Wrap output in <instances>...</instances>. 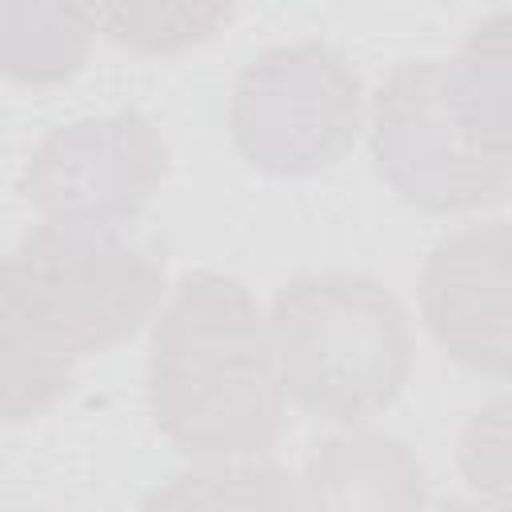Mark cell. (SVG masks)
<instances>
[{"label": "cell", "instance_id": "cell-3", "mask_svg": "<svg viewBox=\"0 0 512 512\" xmlns=\"http://www.w3.org/2000/svg\"><path fill=\"white\" fill-rule=\"evenodd\" d=\"M156 428L196 460L272 448L284 388L256 296L224 272H188L164 300L148 344Z\"/></svg>", "mask_w": 512, "mask_h": 512}, {"label": "cell", "instance_id": "cell-12", "mask_svg": "<svg viewBox=\"0 0 512 512\" xmlns=\"http://www.w3.org/2000/svg\"><path fill=\"white\" fill-rule=\"evenodd\" d=\"M504 396L492 400L460 436V468L472 484V496L508 504V424H504Z\"/></svg>", "mask_w": 512, "mask_h": 512}, {"label": "cell", "instance_id": "cell-8", "mask_svg": "<svg viewBox=\"0 0 512 512\" xmlns=\"http://www.w3.org/2000/svg\"><path fill=\"white\" fill-rule=\"evenodd\" d=\"M300 512H428L416 452L376 428H344L312 444L296 484Z\"/></svg>", "mask_w": 512, "mask_h": 512}, {"label": "cell", "instance_id": "cell-7", "mask_svg": "<svg viewBox=\"0 0 512 512\" xmlns=\"http://www.w3.org/2000/svg\"><path fill=\"white\" fill-rule=\"evenodd\" d=\"M420 312L436 344L472 372L508 376V224L484 220L444 236L420 272Z\"/></svg>", "mask_w": 512, "mask_h": 512}, {"label": "cell", "instance_id": "cell-13", "mask_svg": "<svg viewBox=\"0 0 512 512\" xmlns=\"http://www.w3.org/2000/svg\"><path fill=\"white\" fill-rule=\"evenodd\" d=\"M436 512H508V504H496V500H484V496H452Z\"/></svg>", "mask_w": 512, "mask_h": 512}, {"label": "cell", "instance_id": "cell-6", "mask_svg": "<svg viewBox=\"0 0 512 512\" xmlns=\"http://www.w3.org/2000/svg\"><path fill=\"white\" fill-rule=\"evenodd\" d=\"M168 172V144L144 112L80 116L52 128L28 156L20 192L44 224L116 228L140 216Z\"/></svg>", "mask_w": 512, "mask_h": 512}, {"label": "cell", "instance_id": "cell-4", "mask_svg": "<svg viewBox=\"0 0 512 512\" xmlns=\"http://www.w3.org/2000/svg\"><path fill=\"white\" fill-rule=\"evenodd\" d=\"M268 340L284 396L324 424L352 428L384 412L412 372L404 304L360 272L288 280L272 300Z\"/></svg>", "mask_w": 512, "mask_h": 512}, {"label": "cell", "instance_id": "cell-10", "mask_svg": "<svg viewBox=\"0 0 512 512\" xmlns=\"http://www.w3.org/2000/svg\"><path fill=\"white\" fill-rule=\"evenodd\" d=\"M92 36L88 4H0V72L20 84H60L80 72Z\"/></svg>", "mask_w": 512, "mask_h": 512}, {"label": "cell", "instance_id": "cell-1", "mask_svg": "<svg viewBox=\"0 0 512 512\" xmlns=\"http://www.w3.org/2000/svg\"><path fill=\"white\" fill-rule=\"evenodd\" d=\"M164 288V264L116 228H32L0 256V424L52 408L84 356L160 312Z\"/></svg>", "mask_w": 512, "mask_h": 512}, {"label": "cell", "instance_id": "cell-11", "mask_svg": "<svg viewBox=\"0 0 512 512\" xmlns=\"http://www.w3.org/2000/svg\"><path fill=\"white\" fill-rule=\"evenodd\" d=\"M228 16L232 8L224 4H88L92 28L136 52H180Z\"/></svg>", "mask_w": 512, "mask_h": 512}, {"label": "cell", "instance_id": "cell-5", "mask_svg": "<svg viewBox=\"0 0 512 512\" xmlns=\"http://www.w3.org/2000/svg\"><path fill=\"white\" fill-rule=\"evenodd\" d=\"M364 88L348 56L324 40L264 48L228 100L240 156L268 176H312L344 160L364 128Z\"/></svg>", "mask_w": 512, "mask_h": 512}, {"label": "cell", "instance_id": "cell-9", "mask_svg": "<svg viewBox=\"0 0 512 512\" xmlns=\"http://www.w3.org/2000/svg\"><path fill=\"white\" fill-rule=\"evenodd\" d=\"M136 512H300L292 476L260 456L196 460L156 484Z\"/></svg>", "mask_w": 512, "mask_h": 512}, {"label": "cell", "instance_id": "cell-2", "mask_svg": "<svg viewBox=\"0 0 512 512\" xmlns=\"http://www.w3.org/2000/svg\"><path fill=\"white\" fill-rule=\"evenodd\" d=\"M508 12L480 24L456 60L396 64L368 108V140L392 192L432 216L492 208L512 184Z\"/></svg>", "mask_w": 512, "mask_h": 512}]
</instances>
